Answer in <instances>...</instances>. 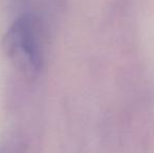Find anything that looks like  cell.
<instances>
[{"mask_svg":"<svg viewBox=\"0 0 154 153\" xmlns=\"http://www.w3.org/2000/svg\"><path fill=\"white\" fill-rule=\"evenodd\" d=\"M5 49L10 56H19L35 72L43 63V53L39 38L38 22L35 17L25 15L12 25L6 33Z\"/></svg>","mask_w":154,"mask_h":153,"instance_id":"obj_1","label":"cell"},{"mask_svg":"<svg viewBox=\"0 0 154 153\" xmlns=\"http://www.w3.org/2000/svg\"><path fill=\"white\" fill-rule=\"evenodd\" d=\"M0 153H2V152H0Z\"/></svg>","mask_w":154,"mask_h":153,"instance_id":"obj_2","label":"cell"}]
</instances>
